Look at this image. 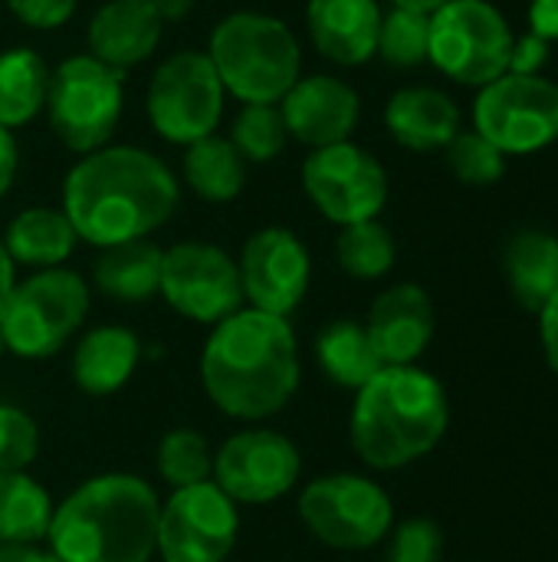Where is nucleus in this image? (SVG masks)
Here are the masks:
<instances>
[{
  "mask_svg": "<svg viewBox=\"0 0 558 562\" xmlns=\"http://www.w3.org/2000/svg\"><path fill=\"white\" fill-rule=\"evenodd\" d=\"M53 497L26 471L0 474V547H33L53 524Z\"/></svg>",
  "mask_w": 558,
  "mask_h": 562,
  "instance_id": "nucleus-29",
  "label": "nucleus"
},
{
  "mask_svg": "<svg viewBox=\"0 0 558 562\" xmlns=\"http://www.w3.org/2000/svg\"><path fill=\"white\" fill-rule=\"evenodd\" d=\"M161 257L164 250L151 240L115 244L99 250L92 280L99 293L115 303H148L161 290Z\"/></svg>",
  "mask_w": 558,
  "mask_h": 562,
  "instance_id": "nucleus-24",
  "label": "nucleus"
},
{
  "mask_svg": "<svg viewBox=\"0 0 558 562\" xmlns=\"http://www.w3.org/2000/svg\"><path fill=\"white\" fill-rule=\"evenodd\" d=\"M378 0H309L306 33L316 53L335 66H365L378 53Z\"/></svg>",
  "mask_w": 558,
  "mask_h": 562,
  "instance_id": "nucleus-20",
  "label": "nucleus"
},
{
  "mask_svg": "<svg viewBox=\"0 0 558 562\" xmlns=\"http://www.w3.org/2000/svg\"><path fill=\"white\" fill-rule=\"evenodd\" d=\"M39 454V428L30 412L0 405V474L26 471Z\"/></svg>",
  "mask_w": 558,
  "mask_h": 562,
  "instance_id": "nucleus-35",
  "label": "nucleus"
},
{
  "mask_svg": "<svg viewBox=\"0 0 558 562\" xmlns=\"http://www.w3.org/2000/svg\"><path fill=\"white\" fill-rule=\"evenodd\" d=\"M89 316V283L69 267L33 270L0 306V342L10 356L39 362L56 356Z\"/></svg>",
  "mask_w": 558,
  "mask_h": 562,
  "instance_id": "nucleus-6",
  "label": "nucleus"
},
{
  "mask_svg": "<svg viewBox=\"0 0 558 562\" xmlns=\"http://www.w3.org/2000/svg\"><path fill=\"white\" fill-rule=\"evenodd\" d=\"M161 300L184 319L217 326L243 306L237 260L207 240H184L161 257Z\"/></svg>",
  "mask_w": 558,
  "mask_h": 562,
  "instance_id": "nucleus-14",
  "label": "nucleus"
},
{
  "mask_svg": "<svg viewBox=\"0 0 558 562\" xmlns=\"http://www.w3.org/2000/svg\"><path fill=\"white\" fill-rule=\"evenodd\" d=\"M151 3H155V10L161 13L164 23H174V20H181V16H187L194 10V0H151Z\"/></svg>",
  "mask_w": 558,
  "mask_h": 562,
  "instance_id": "nucleus-43",
  "label": "nucleus"
},
{
  "mask_svg": "<svg viewBox=\"0 0 558 562\" xmlns=\"http://www.w3.org/2000/svg\"><path fill=\"white\" fill-rule=\"evenodd\" d=\"M513 26L490 0H447L431 13L428 63L451 82L483 89L510 69Z\"/></svg>",
  "mask_w": 558,
  "mask_h": 562,
  "instance_id": "nucleus-9",
  "label": "nucleus"
},
{
  "mask_svg": "<svg viewBox=\"0 0 558 562\" xmlns=\"http://www.w3.org/2000/svg\"><path fill=\"white\" fill-rule=\"evenodd\" d=\"M237 270L247 306L283 319L299 310L312 283L309 247L289 227H260L250 234Z\"/></svg>",
  "mask_w": 558,
  "mask_h": 562,
  "instance_id": "nucleus-16",
  "label": "nucleus"
},
{
  "mask_svg": "<svg viewBox=\"0 0 558 562\" xmlns=\"http://www.w3.org/2000/svg\"><path fill=\"white\" fill-rule=\"evenodd\" d=\"M141 362V339L125 326H95L82 333L72 349V382L92 398L115 395L128 385L132 372Z\"/></svg>",
  "mask_w": 558,
  "mask_h": 562,
  "instance_id": "nucleus-22",
  "label": "nucleus"
},
{
  "mask_svg": "<svg viewBox=\"0 0 558 562\" xmlns=\"http://www.w3.org/2000/svg\"><path fill=\"white\" fill-rule=\"evenodd\" d=\"M503 273L520 306L539 313L558 293V237L546 231H520L506 240Z\"/></svg>",
  "mask_w": 558,
  "mask_h": 562,
  "instance_id": "nucleus-25",
  "label": "nucleus"
},
{
  "mask_svg": "<svg viewBox=\"0 0 558 562\" xmlns=\"http://www.w3.org/2000/svg\"><path fill=\"white\" fill-rule=\"evenodd\" d=\"M0 562H62L53 550L33 547H0Z\"/></svg>",
  "mask_w": 558,
  "mask_h": 562,
  "instance_id": "nucleus-42",
  "label": "nucleus"
},
{
  "mask_svg": "<svg viewBox=\"0 0 558 562\" xmlns=\"http://www.w3.org/2000/svg\"><path fill=\"white\" fill-rule=\"evenodd\" d=\"M125 112V72L89 53H72L49 69L43 115L53 138L72 155H89L112 142Z\"/></svg>",
  "mask_w": 558,
  "mask_h": 562,
  "instance_id": "nucleus-7",
  "label": "nucleus"
},
{
  "mask_svg": "<svg viewBox=\"0 0 558 562\" xmlns=\"http://www.w3.org/2000/svg\"><path fill=\"white\" fill-rule=\"evenodd\" d=\"M227 138L247 165H263L283 155L289 132L280 115V105H240Z\"/></svg>",
  "mask_w": 558,
  "mask_h": 562,
  "instance_id": "nucleus-32",
  "label": "nucleus"
},
{
  "mask_svg": "<svg viewBox=\"0 0 558 562\" xmlns=\"http://www.w3.org/2000/svg\"><path fill=\"white\" fill-rule=\"evenodd\" d=\"M0 240L13 267H26V270L66 267V260L79 244L62 207H46V204L23 207L20 214H13Z\"/></svg>",
  "mask_w": 558,
  "mask_h": 562,
  "instance_id": "nucleus-23",
  "label": "nucleus"
},
{
  "mask_svg": "<svg viewBox=\"0 0 558 562\" xmlns=\"http://www.w3.org/2000/svg\"><path fill=\"white\" fill-rule=\"evenodd\" d=\"M237 537V504L214 481H204L168 494L158 514L155 553L164 562H227Z\"/></svg>",
  "mask_w": 558,
  "mask_h": 562,
  "instance_id": "nucleus-13",
  "label": "nucleus"
},
{
  "mask_svg": "<svg viewBox=\"0 0 558 562\" xmlns=\"http://www.w3.org/2000/svg\"><path fill=\"white\" fill-rule=\"evenodd\" d=\"M382 366H414L434 339V303L418 283H395L375 296L362 323Z\"/></svg>",
  "mask_w": 558,
  "mask_h": 562,
  "instance_id": "nucleus-18",
  "label": "nucleus"
},
{
  "mask_svg": "<svg viewBox=\"0 0 558 562\" xmlns=\"http://www.w3.org/2000/svg\"><path fill=\"white\" fill-rule=\"evenodd\" d=\"M201 385L217 412L257 425L280 415L299 389V342L283 316L240 306L201 349Z\"/></svg>",
  "mask_w": 558,
  "mask_h": 562,
  "instance_id": "nucleus-2",
  "label": "nucleus"
},
{
  "mask_svg": "<svg viewBox=\"0 0 558 562\" xmlns=\"http://www.w3.org/2000/svg\"><path fill=\"white\" fill-rule=\"evenodd\" d=\"M385 128L408 151H437L460 132V109L437 86H401L385 105Z\"/></svg>",
  "mask_w": 558,
  "mask_h": 562,
  "instance_id": "nucleus-21",
  "label": "nucleus"
},
{
  "mask_svg": "<svg viewBox=\"0 0 558 562\" xmlns=\"http://www.w3.org/2000/svg\"><path fill=\"white\" fill-rule=\"evenodd\" d=\"M13 283H16V267H13V260H10V254H7V247L0 240V306L10 296Z\"/></svg>",
  "mask_w": 558,
  "mask_h": 562,
  "instance_id": "nucleus-44",
  "label": "nucleus"
},
{
  "mask_svg": "<svg viewBox=\"0 0 558 562\" xmlns=\"http://www.w3.org/2000/svg\"><path fill=\"white\" fill-rule=\"evenodd\" d=\"M316 362L332 385L349 392H358L385 369L365 326L355 319H335L316 336Z\"/></svg>",
  "mask_w": 558,
  "mask_h": 562,
  "instance_id": "nucleus-28",
  "label": "nucleus"
},
{
  "mask_svg": "<svg viewBox=\"0 0 558 562\" xmlns=\"http://www.w3.org/2000/svg\"><path fill=\"white\" fill-rule=\"evenodd\" d=\"M549 46H553V43H546L543 36H536V33L526 30L523 36L513 40L510 69H506V72H516V76H539L543 66L549 63Z\"/></svg>",
  "mask_w": 558,
  "mask_h": 562,
  "instance_id": "nucleus-38",
  "label": "nucleus"
},
{
  "mask_svg": "<svg viewBox=\"0 0 558 562\" xmlns=\"http://www.w3.org/2000/svg\"><path fill=\"white\" fill-rule=\"evenodd\" d=\"M49 92V66L30 46L0 53V128L16 132L43 115Z\"/></svg>",
  "mask_w": 558,
  "mask_h": 562,
  "instance_id": "nucleus-27",
  "label": "nucleus"
},
{
  "mask_svg": "<svg viewBox=\"0 0 558 562\" xmlns=\"http://www.w3.org/2000/svg\"><path fill=\"white\" fill-rule=\"evenodd\" d=\"M335 260L352 280H382L385 273H391L398 260V244L378 217L349 224V227H339Z\"/></svg>",
  "mask_w": 558,
  "mask_h": 562,
  "instance_id": "nucleus-30",
  "label": "nucleus"
},
{
  "mask_svg": "<svg viewBox=\"0 0 558 562\" xmlns=\"http://www.w3.org/2000/svg\"><path fill=\"white\" fill-rule=\"evenodd\" d=\"M474 128L503 155H536L558 142V82L503 72L477 89Z\"/></svg>",
  "mask_w": 558,
  "mask_h": 562,
  "instance_id": "nucleus-11",
  "label": "nucleus"
},
{
  "mask_svg": "<svg viewBox=\"0 0 558 562\" xmlns=\"http://www.w3.org/2000/svg\"><path fill=\"white\" fill-rule=\"evenodd\" d=\"M451 425L444 385L418 366H385L358 392L349 418L355 454L375 471L428 458Z\"/></svg>",
  "mask_w": 558,
  "mask_h": 562,
  "instance_id": "nucleus-3",
  "label": "nucleus"
},
{
  "mask_svg": "<svg viewBox=\"0 0 558 562\" xmlns=\"http://www.w3.org/2000/svg\"><path fill=\"white\" fill-rule=\"evenodd\" d=\"M309 204L335 227L375 221L388 204V171L362 145L339 142L312 148L299 171Z\"/></svg>",
  "mask_w": 558,
  "mask_h": 562,
  "instance_id": "nucleus-12",
  "label": "nucleus"
},
{
  "mask_svg": "<svg viewBox=\"0 0 558 562\" xmlns=\"http://www.w3.org/2000/svg\"><path fill=\"white\" fill-rule=\"evenodd\" d=\"M155 471L158 477L171 487H194L214 477V451L207 438L194 428H174L161 438L158 454H155Z\"/></svg>",
  "mask_w": 558,
  "mask_h": 562,
  "instance_id": "nucleus-31",
  "label": "nucleus"
},
{
  "mask_svg": "<svg viewBox=\"0 0 558 562\" xmlns=\"http://www.w3.org/2000/svg\"><path fill=\"white\" fill-rule=\"evenodd\" d=\"M161 501L135 474H99L79 484L46 533L62 562H148L155 557Z\"/></svg>",
  "mask_w": 558,
  "mask_h": 562,
  "instance_id": "nucleus-4",
  "label": "nucleus"
},
{
  "mask_svg": "<svg viewBox=\"0 0 558 562\" xmlns=\"http://www.w3.org/2000/svg\"><path fill=\"white\" fill-rule=\"evenodd\" d=\"M556 237H558V234H556Z\"/></svg>",
  "mask_w": 558,
  "mask_h": 562,
  "instance_id": "nucleus-47",
  "label": "nucleus"
},
{
  "mask_svg": "<svg viewBox=\"0 0 558 562\" xmlns=\"http://www.w3.org/2000/svg\"><path fill=\"white\" fill-rule=\"evenodd\" d=\"M388 537V562H441L444 557V533L434 520H405Z\"/></svg>",
  "mask_w": 558,
  "mask_h": 562,
  "instance_id": "nucleus-36",
  "label": "nucleus"
},
{
  "mask_svg": "<svg viewBox=\"0 0 558 562\" xmlns=\"http://www.w3.org/2000/svg\"><path fill=\"white\" fill-rule=\"evenodd\" d=\"M0 352H3V342H0Z\"/></svg>",
  "mask_w": 558,
  "mask_h": 562,
  "instance_id": "nucleus-46",
  "label": "nucleus"
},
{
  "mask_svg": "<svg viewBox=\"0 0 558 562\" xmlns=\"http://www.w3.org/2000/svg\"><path fill=\"white\" fill-rule=\"evenodd\" d=\"M280 115L293 142L312 148L349 142L362 119V99L355 86L332 72L299 76L280 99Z\"/></svg>",
  "mask_w": 558,
  "mask_h": 562,
  "instance_id": "nucleus-17",
  "label": "nucleus"
},
{
  "mask_svg": "<svg viewBox=\"0 0 558 562\" xmlns=\"http://www.w3.org/2000/svg\"><path fill=\"white\" fill-rule=\"evenodd\" d=\"M428 40H431V16L391 7L382 13V30H378V53L388 66L395 69H414L428 63Z\"/></svg>",
  "mask_w": 558,
  "mask_h": 562,
  "instance_id": "nucleus-33",
  "label": "nucleus"
},
{
  "mask_svg": "<svg viewBox=\"0 0 558 562\" xmlns=\"http://www.w3.org/2000/svg\"><path fill=\"white\" fill-rule=\"evenodd\" d=\"M181 181L207 204H230L247 188V161L227 135H204L181 155Z\"/></svg>",
  "mask_w": 558,
  "mask_h": 562,
  "instance_id": "nucleus-26",
  "label": "nucleus"
},
{
  "mask_svg": "<svg viewBox=\"0 0 558 562\" xmlns=\"http://www.w3.org/2000/svg\"><path fill=\"white\" fill-rule=\"evenodd\" d=\"M529 33L558 43V0H529Z\"/></svg>",
  "mask_w": 558,
  "mask_h": 562,
  "instance_id": "nucleus-39",
  "label": "nucleus"
},
{
  "mask_svg": "<svg viewBox=\"0 0 558 562\" xmlns=\"http://www.w3.org/2000/svg\"><path fill=\"white\" fill-rule=\"evenodd\" d=\"M227 92L204 49L168 53L145 89V115L151 132L178 148L214 135L224 119Z\"/></svg>",
  "mask_w": 558,
  "mask_h": 562,
  "instance_id": "nucleus-8",
  "label": "nucleus"
},
{
  "mask_svg": "<svg viewBox=\"0 0 558 562\" xmlns=\"http://www.w3.org/2000/svg\"><path fill=\"white\" fill-rule=\"evenodd\" d=\"M3 3L20 26L36 30V33L66 26L79 10V0H3Z\"/></svg>",
  "mask_w": 558,
  "mask_h": 562,
  "instance_id": "nucleus-37",
  "label": "nucleus"
},
{
  "mask_svg": "<svg viewBox=\"0 0 558 562\" xmlns=\"http://www.w3.org/2000/svg\"><path fill=\"white\" fill-rule=\"evenodd\" d=\"M303 527L329 550L362 553L395 527V504L365 474H326L309 481L296 501Z\"/></svg>",
  "mask_w": 558,
  "mask_h": 562,
  "instance_id": "nucleus-10",
  "label": "nucleus"
},
{
  "mask_svg": "<svg viewBox=\"0 0 558 562\" xmlns=\"http://www.w3.org/2000/svg\"><path fill=\"white\" fill-rule=\"evenodd\" d=\"M539 339H543L549 369L558 375V293L539 310Z\"/></svg>",
  "mask_w": 558,
  "mask_h": 562,
  "instance_id": "nucleus-40",
  "label": "nucleus"
},
{
  "mask_svg": "<svg viewBox=\"0 0 558 562\" xmlns=\"http://www.w3.org/2000/svg\"><path fill=\"white\" fill-rule=\"evenodd\" d=\"M20 171V145L13 138V132L0 128V201L7 198V191L13 188Z\"/></svg>",
  "mask_w": 558,
  "mask_h": 562,
  "instance_id": "nucleus-41",
  "label": "nucleus"
},
{
  "mask_svg": "<svg viewBox=\"0 0 558 562\" xmlns=\"http://www.w3.org/2000/svg\"><path fill=\"white\" fill-rule=\"evenodd\" d=\"M161 33L164 20L151 0H102L86 26V53L128 72L155 56Z\"/></svg>",
  "mask_w": 558,
  "mask_h": 562,
  "instance_id": "nucleus-19",
  "label": "nucleus"
},
{
  "mask_svg": "<svg viewBox=\"0 0 558 562\" xmlns=\"http://www.w3.org/2000/svg\"><path fill=\"white\" fill-rule=\"evenodd\" d=\"M299 448L270 428H243L230 435L214 454V484L240 507L276 504L299 484Z\"/></svg>",
  "mask_w": 558,
  "mask_h": 562,
  "instance_id": "nucleus-15",
  "label": "nucleus"
},
{
  "mask_svg": "<svg viewBox=\"0 0 558 562\" xmlns=\"http://www.w3.org/2000/svg\"><path fill=\"white\" fill-rule=\"evenodd\" d=\"M224 92L243 105H280L303 76V49L293 26L263 10H234L207 36L204 49Z\"/></svg>",
  "mask_w": 558,
  "mask_h": 562,
  "instance_id": "nucleus-5",
  "label": "nucleus"
},
{
  "mask_svg": "<svg viewBox=\"0 0 558 562\" xmlns=\"http://www.w3.org/2000/svg\"><path fill=\"white\" fill-rule=\"evenodd\" d=\"M444 151L454 178L470 188H490L506 175V155L493 142H487L477 128H460Z\"/></svg>",
  "mask_w": 558,
  "mask_h": 562,
  "instance_id": "nucleus-34",
  "label": "nucleus"
},
{
  "mask_svg": "<svg viewBox=\"0 0 558 562\" xmlns=\"http://www.w3.org/2000/svg\"><path fill=\"white\" fill-rule=\"evenodd\" d=\"M181 201L174 171L141 145H102L62 178V214L76 237L99 250L148 240L164 227Z\"/></svg>",
  "mask_w": 558,
  "mask_h": 562,
  "instance_id": "nucleus-1",
  "label": "nucleus"
},
{
  "mask_svg": "<svg viewBox=\"0 0 558 562\" xmlns=\"http://www.w3.org/2000/svg\"><path fill=\"white\" fill-rule=\"evenodd\" d=\"M447 0H391V7H401V10H414V13H434V10H441Z\"/></svg>",
  "mask_w": 558,
  "mask_h": 562,
  "instance_id": "nucleus-45",
  "label": "nucleus"
}]
</instances>
